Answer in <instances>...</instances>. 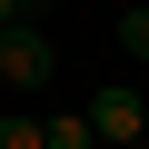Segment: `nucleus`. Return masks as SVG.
<instances>
[{
    "label": "nucleus",
    "mask_w": 149,
    "mask_h": 149,
    "mask_svg": "<svg viewBox=\"0 0 149 149\" xmlns=\"http://www.w3.org/2000/svg\"><path fill=\"white\" fill-rule=\"evenodd\" d=\"M50 149H100V129H90L80 109H60V119H50Z\"/></svg>",
    "instance_id": "nucleus-4"
},
{
    "label": "nucleus",
    "mask_w": 149,
    "mask_h": 149,
    "mask_svg": "<svg viewBox=\"0 0 149 149\" xmlns=\"http://www.w3.org/2000/svg\"><path fill=\"white\" fill-rule=\"evenodd\" d=\"M50 0H0V30H20V20H40Z\"/></svg>",
    "instance_id": "nucleus-6"
},
{
    "label": "nucleus",
    "mask_w": 149,
    "mask_h": 149,
    "mask_svg": "<svg viewBox=\"0 0 149 149\" xmlns=\"http://www.w3.org/2000/svg\"><path fill=\"white\" fill-rule=\"evenodd\" d=\"M80 119H90L109 149H139V129H149V100H139V80H100V90L80 100Z\"/></svg>",
    "instance_id": "nucleus-1"
},
{
    "label": "nucleus",
    "mask_w": 149,
    "mask_h": 149,
    "mask_svg": "<svg viewBox=\"0 0 149 149\" xmlns=\"http://www.w3.org/2000/svg\"><path fill=\"white\" fill-rule=\"evenodd\" d=\"M0 80H10V90H50V80H60V40H50L40 20L0 30Z\"/></svg>",
    "instance_id": "nucleus-2"
},
{
    "label": "nucleus",
    "mask_w": 149,
    "mask_h": 149,
    "mask_svg": "<svg viewBox=\"0 0 149 149\" xmlns=\"http://www.w3.org/2000/svg\"><path fill=\"white\" fill-rule=\"evenodd\" d=\"M100 149H109V139H100ZM139 149H149V139H139Z\"/></svg>",
    "instance_id": "nucleus-7"
},
{
    "label": "nucleus",
    "mask_w": 149,
    "mask_h": 149,
    "mask_svg": "<svg viewBox=\"0 0 149 149\" xmlns=\"http://www.w3.org/2000/svg\"><path fill=\"white\" fill-rule=\"evenodd\" d=\"M119 50H139V60H149V0H139V10H119Z\"/></svg>",
    "instance_id": "nucleus-5"
},
{
    "label": "nucleus",
    "mask_w": 149,
    "mask_h": 149,
    "mask_svg": "<svg viewBox=\"0 0 149 149\" xmlns=\"http://www.w3.org/2000/svg\"><path fill=\"white\" fill-rule=\"evenodd\" d=\"M0 149H50V119H30V109H10V119H0Z\"/></svg>",
    "instance_id": "nucleus-3"
}]
</instances>
